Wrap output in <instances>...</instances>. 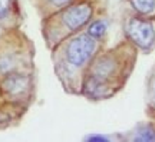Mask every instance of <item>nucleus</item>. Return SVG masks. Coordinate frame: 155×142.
Here are the masks:
<instances>
[{
    "label": "nucleus",
    "instance_id": "f257e3e1",
    "mask_svg": "<svg viewBox=\"0 0 155 142\" xmlns=\"http://www.w3.org/2000/svg\"><path fill=\"white\" fill-rule=\"evenodd\" d=\"M95 48H96V43L91 35H81L75 38L69 43L66 50V58L69 63L73 66L85 65L91 59V56L94 55Z\"/></svg>",
    "mask_w": 155,
    "mask_h": 142
},
{
    "label": "nucleus",
    "instance_id": "f03ea898",
    "mask_svg": "<svg viewBox=\"0 0 155 142\" xmlns=\"http://www.w3.org/2000/svg\"><path fill=\"white\" fill-rule=\"evenodd\" d=\"M127 32L134 43L142 49H150L155 40V30L152 25L139 17H131L128 20Z\"/></svg>",
    "mask_w": 155,
    "mask_h": 142
},
{
    "label": "nucleus",
    "instance_id": "7ed1b4c3",
    "mask_svg": "<svg viewBox=\"0 0 155 142\" xmlns=\"http://www.w3.org/2000/svg\"><path fill=\"white\" fill-rule=\"evenodd\" d=\"M32 86V81L28 75L23 73H9L3 76V81L0 83V88L7 98L10 99H19L26 96L28 92L30 91Z\"/></svg>",
    "mask_w": 155,
    "mask_h": 142
},
{
    "label": "nucleus",
    "instance_id": "20e7f679",
    "mask_svg": "<svg viewBox=\"0 0 155 142\" xmlns=\"http://www.w3.org/2000/svg\"><path fill=\"white\" fill-rule=\"evenodd\" d=\"M92 16V7L89 3H78L66 7L62 13V22L69 30H78L86 25Z\"/></svg>",
    "mask_w": 155,
    "mask_h": 142
},
{
    "label": "nucleus",
    "instance_id": "39448f33",
    "mask_svg": "<svg viewBox=\"0 0 155 142\" xmlns=\"http://www.w3.org/2000/svg\"><path fill=\"white\" fill-rule=\"evenodd\" d=\"M129 2H131L134 9L142 15L151 13L155 7V0H129Z\"/></svg>",
    "mask_w": 155,
    "mask_h": 142
},
{
    "label": "nucleus",
    "instance_id": "423d86ee",
    "mask_svg": "<svg viewBox=\"0 0 155 142\" xmlns=\"http://www.w3.org/2000/svg\"><path fill=\"white\" fill-rule=\"evenodd\" d=\"M106 32V23L102 22V20H96L94 22L91 26H89L88 33L92 36V38H102Z\"/></svg>",
    "mask_w": 155,
    "mask_h": 142
},
{
    "label": "nucleus",
    "instance_id": "0eeeda50",
    "mask_svg": "<svg viewBox=\"0 0 155 142\" xmlns=\"http://www.w3.org/2000/svg\"><path fill=\"white\" fill-rule=\"evenodd\" d=\"M139 135L135 138V141H155V129L147 126L138 132Z\"/></svg>",
    "mask_w": 155,
    "mask_h": 142
},
{
    "label": "nucleus",
    "instance_id": "6e6552de",
    "mask_svg": "<svg viewBox=\"0 0 155 142\" xmlns=\"http://www.w3.org/2000/svg\"><path fill=\"white\" fill-rule=\"evenodd\" d=\"M13 5H15V0H0V20L7 17Z\"/></svg>",
    "mask_w": 155,
    "mask_h": 142
},
{
    "label": "nucleus",
    "instance_id": "1a4fd4ad",
    "mask_svg": "<svg viewBox=\"0 0 155 142\" xmlns=\"http://www.w3.org/2000/svg\"><path fill=\"white\" fill-rule=\"evenodd\" d=\"M52 6H55V7H63V6H66L71 3V0H48Z\"/></svg>",
    "mask_w": 155,
    "mask_h": 142
},
{
    "label": "nucleus",
    "instance_id": "9d476101",
    "mask_svg": "<svg viewBox=\"0 0 155 142\" xmlns=\"http://www.w3.org/2000/svg\"><path fill=\"white\" fill-rule=\"evenodd\" d=\"M88 141H106V138L104 137H88Z\"/></svg>",
    "mask_w": 155,
    "mask_h": 142
}]
</instances>
